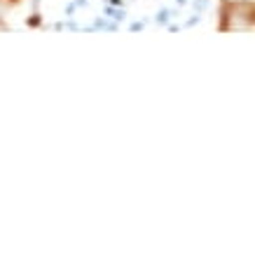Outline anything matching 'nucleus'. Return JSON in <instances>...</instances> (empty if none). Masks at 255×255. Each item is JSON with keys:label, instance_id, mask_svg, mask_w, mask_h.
<instances>
[{"label": "nucleus", "instance_id": "f257e3e1", "mask_svg": "<svg viewBox=\"0 0 255 255\" xmlns=\"http://www.w3.org/2000/svg\"><path fill=\"white\" fill-rule=\"evenodd\" d=\"M218 28L225 33L255 28V2L253 0H223Z\"/></svg>", "mask_w": 255, "mask_h": 255}, {"label": "nucleus", "instance_id": "f03ea898", "mask_svg": "<svg viewBox=\"0 0 255 255\" xmlns=\"http://www.w3.org/2000/svg\"><path fill=\"white\" fill-rule=\"evenodd\" d=\"M169 19H171V9H162V12H157V23H169Z\"/></svg>", "mask_w": 255, "mask_h": 255}, {"label": "nucleus", "instance_id": "7ed1b4c3", "mask_svg": "<svg viewBox=\"0 0 255 255\" xmlns=\"http://www.w3.org/2000/svg\"><path fill=\"white\" fill-rule=\"evenodd\" d=\"M209 2H211V0H194V9H197V12H201V9L209 7Z\"/></svg>", "mask_w": 255, "mask_h": 255}, {"label": "nucleus", "instance_id": "20e7f679", "mask_svg": "<svg viewBox=\"0 0 255 255\" xmlns=\"http://www.w3.org/2000/svg\"><path fill=\"white\" fill-rule=\"evenodd\" d=\"M28 26H40V14H33V19L28 21Z\"/></svg>", "mask_w": 255, "mask_h": 255}, {"label": "nucleus", "instance_id": "39448f33", "mask_svg": "<svg viewBox=\"0 0 255 255\" xmlns=\"http://www.w3.org/2000/svg\"><path fill=\"white\" fill-rule=\"evenodd\" d=\"M176 2H178V5H185V2H187V0H176Z\"/></svg>", "mask_w": 255, "mask_h": 255}]
</instances>
